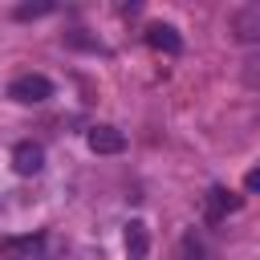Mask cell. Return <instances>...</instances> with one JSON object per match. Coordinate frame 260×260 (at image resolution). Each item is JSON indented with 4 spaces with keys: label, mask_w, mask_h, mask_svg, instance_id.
<instances>
[{
    "label": "cell",
    "mask_w": 260,
    "mask_h": 260,
    "mask_svg": "<svg viewBox=\"0 0 260 260\" xmlns=\"http://www.w3.org/2000/svg\"><path fill=\"white\" fill-rule=\"evenodd\" d=\"M228 28H232V37L244 41V45L260 41V4H240V8H232Z\"/></svg>",
    "instance_id": "7a4b0ae2"
},
{
    "label": "cell",
    "mask_w": 260,
    "mask_h": 260,
    "mask_svg": "<svg viewBox=\"0 0 260 260\" xmlns=\"http://www.w3.org/2000/svg\"><path fill=\"white\" fill-rule=\"evenodd\" d=\"M240 207V199L232 195V191H223V187H211L207 191V223H219L228 211H236Z\"/></svg>",
    "instance_id": "52a82bcc"
},
{
    "label": "cell",
    "mask_w": 260,
    "mask_h": 260,
    "mask_svg": "<svg viewBox=\"0 0 260 260\" xmlns=\"http://www.w3.org/2000/svg\"><path fill=\"white\" fill-rule=\"evenodd\" d=\"M146 45L158 49V53H171V57L183 53V37H179V28H171V24H150V28H146Z\"/></svg>",
    "instance_id": "5b68a950"
},
{
    "label": "cell",
    "mask_w": 260,
    "mask_h": 260,
    "mask_svg": "<svg viewBox=\"0 0 260 260\" xmlns=\"http://www.w3.org/2000/svg\"><path fill=\"white\" fill-rule=\"evenodd\" d=\"M146 252H150L146 223H142V219H130V223H126V256H130V260H146Z\"/></svg>",
    "instance_id": "ba28073f"
},
{
    "label": "cell",
    "mask_w": 260,
    "mask_h": 260,
    "mask_svg": "<svg viewBox=\"0 0 260 260\" xmlns=\"http://www.w3.org/2000/svg\"><path fill=\"white\" fill-rule=\"evenodd\" d=\"M49 12H53V4H20L12 16L16 20H37V16H49Z\"/></svg>",
    "instance_id": "8fae6325"
},
{
    "label": "cell",
    "mask_w": 260,
    "mask_h": 260,
    "mask_svg": "<svg viewBox=\"0 0 260 260\" xmlns=\"http://www.w3.org/2000/svg\"><path fill=\"white\" fill-rule=\"evenodd\" d=\"M8 260H45V236H20L4 244Z\"/></svg>",
    "instance_id": "8992f818"
},
{
    "label": "cell",
    "mask_w": 260,
    "mask_h": 260,
    "mask_svg": "<svg viewBox=\"0 0 260 260\" xmlns=\"http://www.w3.org/2000/svg\"><path fill=\"white\" fill-rule=\"evenodd\" d=\"M12 171L16 175H41L45 171V146L41 142H16L12 146Z\"/></svg>",
    "instance_id": "3957f363"
},
{
    "label": "cell",
    "mask_w": 260,
    "mask_h": 260,
    "mask_svg": "<svg viewBox=\"0 0 260 260\" xmlns=\"http://www.w3.org/2000/svg\"><path fill=\"white\" fill-rule=\"evenodd\" d=\"M8 98L20 102V106H41V102L53 98V81L45 73H20V77L8 81Z\"/></svg>",
    "instance_id": "6da1fadb"
},
{
    "label": "cell",
    "mask_w": 260,
    "mask_h": 260,
    "mask_svg": "<svg viewBox=\"0 0 260 260\" xmlns=\"http://www.w3.org/2000/svg\"><path fill=\"white\" fill-rule=\"evenodd\" d=\"M85 142H89L93 154H122V150H126V134L114 130V126H93V130L85 134Z\"/></svg>",
    "instance_id": "277c9868"
},
{
    "label": "cell",
    "mask_w": 260,
    "mask_h": 260,
    "mask_svg": "<svg viewBox=\"0 0 260 260\" xmlns=\"http://www.w3.org/2000/svg\"><path fill=\"white\" fill-rule=\"evenodd\" d=\"M179 252H183V260H207V244L199 240V232H187L179 240Z\"/></svg>",
    "instance_id": "30bf717a"
},
{
    "label": "cell",
    "mask_w": 260,
    "mask_h": 260,
    "mask_svg": "<svg viewBox=\"0 0 260 260\" xmlns=\"http://www.w3.org/2000/svg\"><path fill=\"white\" fill-rule=\"evenodd\" d=\"M65 45H69V49H85V53H102V57L110 53V49H106V45H102L98 37H85L81 28H73V32H65Z\"/></svg>",
    "instance_id": "9c48e42d"
},
{
    "label": "cell",
    "mask_w": 260,
    "mask_h": 260,
    "mask_svg": "<svg viewBox=\"0 0 260 260\" xmlns=\"http://www.w3.org/2000/svg\"><path fill=\"white\" fill-rule=\"evenodd\" d=\"M244 187H248V191H256V187H260V171H256V167L244 175Z\"/></svg>",
    "instance_id": "7c38bea8"
}]
</instances>
